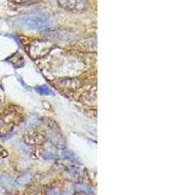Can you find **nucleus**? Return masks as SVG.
I'll return each instance as SVG.
<instances>
[{
	"mask_svg": "<svg viewBox=\"0 0 195 195\" xmlns=\"http://www.w3.org/2000/svg\"><path fill=\"white\" fill-rule=\"evenodd\" d=\"M15 24L24 30H44L51 26V20L43 14H30L20 17L16 20Z\"/></svg>",
	"mask_w": 195,
	"mask_h": 195,
	"instance_id": "f257e3e1",
	"label": "nucleus"
},
{
	"mask_svg": "<svg viewBox=\"0 0 195 195\" xmlns=\"http://www.w3.org/2000/svg\"><path fill=\"white\" fill-rule=\"evenodd\" d=\"M52 49V45L46 42V41H33L30 45V49H28V54L32 59L37 60L40 59L44 56H46L49 53L50 50Z\"/></svg>",
	"mask_w": 195,
	"mask_h": 195,
	"instance_id": "f03ea898",
	"label": "nucleus"
},
{
	"mask_svg": "<svg viewBox=\"0 0 195 195\" xmlns=\"http://www.w3.org/2000/svg\"><path fill=\"white\" fill-rule=\"evenodd\" d=\"M58 3L64 9L70 12H81L88 8L87 0H58Z\"/></svg>",
	"mask_w": 195,
	"mask_h": 195,
	"instance_id": "7ed1b4c3",
	"label": "nucleus"
},
{
	"mask_svg": "<svg viewBox=\"0 0 195 195\" xmlns=\"http://www.w3.org/2000/svg\"><path fill=\"white\" fill-rule=\"evenodd\" d=\"M24 140L30 146H40L46 142V136L40 131H30L24 135Z\"/></svg>",
	"mask_w": 195,
	"mask_h": 195,
	"instance_id": "20e7f679",
	"label": "nucleus"
},
{
	"mask_svg": "<svg viewBox=\"0 0 195 195\" xmlns=\"http://www.w3.org/2000/svg\"><path fill=\"white\" fill-rule=\"evenodd\" d=\"M0 184L3 186H6V187H16L18 185L17 181L13 179L12 177H10L9 175L0 176Z\"/></svg>",
	"mask_w": 195,
	"mask_h": 195,
	"instance_id": "39448f33",
	"label": "nucleus"
},
{
	"mask_svg": "<svg viewBox=\"0 0 195 195\" xmlns=\"http://www.w3.org/2000/svg\"><path fill=\"white\" fill-rule=\"evenodd\" d=\"M84 42L86 43H82L83 48L85 50H88L89 52H94L96 51L97 49V43H96V38H90L84 40Z\"/></svg>",
	"mask_w": 195,
	"mask_h": 195,
	"instance_id": "423d86ee",
	"label": "nucleus"
},
{
	"mask_svg": "<svg viewBox=\"0 0 195 195\" xmlns=\"http://www.w3.org/2000/svg\"><path fill=\"white\" fill-rule=\"evenodd\" d=\"M76 189L78 192H81V193H84L86 195H94L93 192V189L88 186L85 184H77L76 185Z\"/></svg>",
	"mask_w": 195,
	"mask_h": 195,
	"instance_id": "0eeeda50",
	"label": "nucleus"
},
{
	"mask_svg": "<svg viewBox=\"0 0 195 195\" xmlns=\"http://www.w3.org/2000/svg\"><path fill=\"white\" fill-rule=\"evenodd\" d=\"M33 176L31 174L27 173V174H24V175L19 177L18 179H17V184H30V181L32 180Z\"/></svg>",
	"mask_w": 195,
	"mask_h": 195,
	"instance_id": "6e6552de",
	"label": "nucleus"
},
{
	"mask_svg": "<svg viewBox=\"0 0 195 195\" xmlns=\"http://www.w3.org/2000/svg\"><path fill=\"white\" fill-rule=\"evenodd\" d=\"M24 195H47L46 192L43 191L42 189L37 187H28L26 189Z\"/></svg>",
	"mask_w": 195,
	"mask_h": 195,
	"instance_id": "1a4fd4ad",
	"label": "nucleus"
},
{
	"mask_svg": "<svg viewBox=\"0 0 195 195\" xmlns=\"http://www.w3.org/2000/svg\"><path fill=\"white\" fill-rule=\"evenodd\" d=\"M11 130V125L7 124L6 122H4L3 120L0 118V136L4 137L6 136L8 133Z\"/></svg>",
	"mask_w": 195,
	"mask_h": 195,
	"instance_id": "9d476101",
	"label": "nucleus"
},
{
	"mask_svg": "<svg viewBox=\"0 0 195 195\" xmlns=\"http://www.w3.org/2000/svg\"><path fill=\"white\" fill-rule=\"evenodd\" d=\"M35 90L37 93H39L41 95H45V96H49V95H54L53 91L47 86H36Z\"/></svg>",
	"mask_w": 195,
	"mask_h": 195,
	"instance_id": "9b49d317",
	"label": "nucleus"
},
{
	"mask_svg": "<svg viewBox=\"0 0 195 195\" xmlns=\"http://www.w3.org/2000/svg\"><path fill=\"white\" fill-rule=\"evenodd\" d=\"M51 142L54 143V144H56V146L58 147H60L59 146V144H61V147L64 146V139H63V137H61V135L60 134H53L52 137H51Z\"/></svg>",
	"mask_w": 195,
	"mask_h": 195,
	"instance_id": "f8f14e48",
	"label": "nucleus"
},
{
	"mask_svg": "<svg viewBox=\"0 0 195 195\" xmlns=\"http://www.w3.org/2000/svg\"><path fill=\"white\" fill-rule=\"evenodd\" d=\"M14 3L19 4V5H30V4H34L38 2L39 0H12Z\"/></svg>",
	"mask_w": 195,
	"mask_h": 195,
	"instance_id": "ddd939ff",
	"label": "nucleus"
},
{
	"mask_svg": "<svg viewBox=\"0 0 195 195\" xmlns=\"http://www.w3.org/2000/svg\"><path fill=\"white\" fill-rule=\"evenodd\" d=\"M43 157L45 159H56L57 158V156L54 154V153L50 152V151L43 152Z\"/></svg>",
	"mask_w": 195,
	"mask_h": 195,
	"instance_id": "4468645a",
	"label": "nucleus"
},
{
	"mask_svg": "<svg viewBox=\"0 0 195 195\" xmlns=\"http://www.w3.org/2000/svg\"><path fill=\"white\" fill-rule=\"evenodd\" d=\"M7 155H8L7 151L5 150V149H4L3 146H0V158H1V157H6Z\"/></svg>",
	"mask_w": 195,
	"mask_h": 195,
	"instance_id": "2eb2a0df",
	"label": "nucleus"
}]
</instances>
